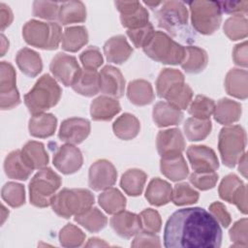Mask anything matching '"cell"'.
I'll use <instances>...</instances> for the list:
<instances>
[{"label": "cell", "instance_id": "15", "mask_svg": "<svg viewBox=\"0 0 248 248\" xmlns=\"http://www.w3.org/2000/svg\"><path fill=\"white\" fill-rule=\"evenodd\" d=\"M83 163L80 150L71 143L59 147L53 156L54 167L64 174H71L78 171Z\"/></svg>", "mask_w": 248, "mask_h": 248}, {"label": "cell", "instance_id": "10", "mask_svg": "<svg viewBox=\"0 0 248 248\" xmlns=\"http://www.w3.org/2000/svg\"><path fill=\"white\" fill-rule=\"evenodd\" d=\"M0 69V107L2 109H11L20 103L16 86V71L13 65L6 61L1 62Z\"/></svg>", "mask_w": 248, "mask_h": 248}, {"label": "cell", "instance_id": "36", "mask_svg": "<svg viewBox=\"0 0 248 248\" xmlns=\"http://www.w3.org/2000/svg\"><path fill=\"white\" fill-rule=\"evenodd\" d=\"M86 19V8L81 1L60 3L58 20L63 25L83 22Z\"/></svg>", "mask_w": 248, "mask_h": 248}, {"label": "cell", "instance_id": "29", "mask_svg": "<svg viewBox=\"0 0 248 248\" xmlns=\"http://www.w3.org/2000/svg\"><path fill=\"white\" fill-rule=\"evenodd\" d=\"M16 62L19 70L30 78L38 76L43 69V63L39 53L28 47L18 50L16 56Z\"/></svg>", "mask_w": 248, "mask_h": 248}, {"label": "cell", "instance_id": "50", "mask_svg": "<svg viewBox=\"0 0 248 248\" xmlns=\"http://www.w3.org/2000/svg\"><path fill=\"white\" fill-rule=\"evenodd\" d=\"M60 3L48 1H35L33 3V15L44 19L58 18Z\"/></svg>", "mask_w": 248, "mask_h": 248}, {"label": "cell", "instance_id": "52", "mask_svg": "<svg viewBox=\"0 0 248 248\" xmlns=\"http://www.w3.org/2000/svg\"><path fill=\"white\" fill-rule=\"evenodd\" d=\"M218 181V174L215 171L198 172L194 171L190 175V182L198 189L202 191L209 190L213 188Z\"/></svg>", "mask_w": 248, "mask_h": 248}, {"label": "cell", "instance_id": "44", "mask_svg": "<svg viewBox=\"0 0 248 248\" xmlns=\"http://www.w3.org/2000/svg\"><path fill=\"white\" fill-rule=\"evenodd\" d=\"M224 33L232 41L244 39L248 33V21L245 16H232L224 23Z\"/></svg>", "mask_w": 248, "mask_h": 248}, {"label": "cell", "instance_id": "57", "mask_svg": "<svg viewBox=\"0 0 248 248\" xmlns=\"http://www.w3.org/2000/svg\"><path fill=\"white\" fill-rule=\"evenodd\" d=\"M221 11L227 14H232L233 16H245L248 10V1H222L218 2Z\"/></svg>", "mask_w": 248, "mask_h": 248}, {"label": "cell", "instance_id": "56", "mask_svg": "<svg viewBox=\"0 0 248 248\" xmlns=\"http://www.w3.org/2000/svg\"><path fill=\"white\" fill-rule=\"evenodd\" d=\"M209 212L224 228L229 227L231 224V215L223 203L219 202L211 203L209 205Z\"/></svg>", "mask_w": 248, "mask_h": 248}, {"label": "cell", "instance_id": "63", "mask_svg": "<svg viewBox=\"0 0 248 248\" xmlns=\"http://www.w3.org/2000/svg\"><path fill=\"white\" fill-rule=\"evenodd\" d=\"M6 211V208L4 207V205H2V223H4V221H5V219L8 217V216H6L5 214H4V212Z\"/></svg>", "mask_w": 248, "mask_h": 248}, {"label": "cell", "instance_id": "33", "mask_svg": "<svg viewBox=\"0 0 248 248\" xmlns=\"http://www.w3.org/2000/svg\"><path fill=\"white\" fill-rule=\"evenodd\" d=\"M208 57L205 50L198 46H186L185 56L180 63L182 69L189 74H198L207 65Z\"/></svg>", "mask_w": 248, "mask_h": 248}, {"label": "cell", "instance_id": "13", "mask_svg": "<svg viewBox=\"0 0 248 248\" xmlns=\"http://www.w3.org/2000/svg\"><path fill=\"white\" fill-rule=\"evenodd\" d=\"M117 171L114 166L108 160L101 159L94 162L88 173V185L94 191L110 188L116 181Z\"/></svg>", "mask_w": 248, "mask_h": 248}, {"label": "cell", "instance_id": "49", "mask_svg": "<svg viewBox=\"0 0 248 248\" xmlns=\"http://www.w3.org/2000/svg\"><path fill=\"white\" fill-rule=\"evenodd\" d=\"M139 216L140 219L141 230L143 232L151 233H156L160 232L162 220L160 214L156 210L152 208H147L141 211Z\"/></svg>", "mask_w": 248, "mask_h": 248}, {"label": "cell", "instance_id": "30", "mask_svg": "<svg viewBox=\"0 0 248 248\" xmlns=\"http://www.w3.org/2000/svg\"><path fill=\"white\" fill-rule=\"evenodd\" d=\"M241 105L228 98H223L215 105L214 119L223 125H230L239 120L241 116Z\"/></svg>", "mask_w": 248, "mask_h": 248}, {"label": "cell", "instance_id": "14", "mask_svg": "<svg viewBox=\"0 0 248 248\" xmlns=\"http://www.w3.org/2000/svg\"><path fill=\"white\" fill-rule=\"evenodd\" d=\"M115 6L120 12L122 25L128 29L139 28L149 22L148 12L140 2L116 1Z\"/></svg>", "mask_w": 248, "mask_h": 248}, {"label": "cell", "instance_id": "58", "mask_svg": "<svg viewBox=\"0 0 248 248\" xmlns=\"http://www.w3.org/2000/svg\"><path fill=\"white\" fill-rule=\"evenodd\" d=\"M247 48H248V45L246 41L234 46L232 51V58L236 65L241 67H247V62H248Z\"/></svg>", "mask_w": 248, "mask_h": 248}, {"label": "cell", "instance_id": "6", "mask_svg": "<svg viewBox=\"0 0 248 248\" xmlns=\"http://www.w3.org/2000/svg\"><path fill=\"white\" fill-rule=\"evenodd\" d=\"M61 186L60 176L49 168L39 170L29 183L30 202L37 207L51 205L56 191Z\"/></svg>", "mask_w": 248, "mask_h": 248}, {"label": "cell", "instance_id": "54", "mask_svg": "<svg viewBox=\"0 0 248 248\" xmlns=\"http://www.w3.org/2000/svg\"><path fill=\"white\" fill-rule=\"evenodd\" d=\"M247 225L248 221L246 218L238 220L233 224L230 230V237L234 243L232 246L235 247H247L248 246V235H247Z\"/></svg>", "mask_w": 248, "mask_h": 248}, {"label": "cell", "instance_id": "24", "mask_svg": "<svg viewBox=\"0 0 248 248\" xmlns=\"http://www.w3.org/2000/svg\"><path fill=\"white\" fill-rule=\"evenodd\" d=\"M225 88L228 94L245 100L248 96V74L246 70L231 69L225 78Z\"/></svg>", "mask_w": 248, "mask_h": 248}, {"label": "cell", "instance_id": "38", "mask_svg": "<svg viewBox=\"0 0 248 248\" xmlns=\"http://www.w3.org/2000/svg\"><path fill=\"white\" fill-rule=\"evenodd\" d=\"M146 173L139 169H131L125 171L120 180V186L129 196H139L142 193Z\"/></svg>", "mask_w": 248, "mask_h": 248}, {"label": "cell", "instance_id": "59", "mask_svg": "<svg viewBox=\"0 0 248 248\" xmlns=\"http://www.w3.org/2000/svg\"><path fill=\"white\" fill-rule=\"evenodd\" d=\"M13 21V13L9 6L4 3H0V25L1 30L8 27Z\"/></svg>", "mask_w": 248, "mask_h": 248}, {"label": "cell", "instance_id": "61", "mask_svg": "<svg viewBox=\"0 0 248 248\" xmlns=\"http://www.w3.org/2000/svg\"><path fill=\"white\" fill-rule=\"evenodd\" d=\"M85 246L86 247H102V246H108V244L97 237H91L88 240V242L85 244Z\"/></svg>", "mask_w": 248, "mask_h": 248}, {"label": "cell", "instance_id": "47", "mask_svg": "<svg viewBox=\"0 0 248 248\" xmlns=\"http://www.w3.org/2000/svg\"><path fill=\"white\" fill-rule=\"evenodd\" d=\"M199 193L187 183H178L171 193V201L175 205H185L197 202Z\"/></svg>", "mask_w": 248, "mask_h": 248}, {"label": "cell", "instance_id": "9", "mask_svg": "<svg viewBox=\"0 0 248 248\" xmlns=\"http://www.w3.org/2000/svg\"><path fill=\"white\" fill-rule=\"evenodd\" d=\"M156 11L158 25L174 37H180L188 26V11L180 1L162 2Z\"/></svg>", "mask_w": 248, "mask_h": 248}, {"label": "cell", "instance_id": "8", "mask_svg": "<svg viewBox=\"0 0 248 248\" xmlns=\"http://www.w3.org/2000/svg\"><path fill=\"white\" fill-rule=\"evenodd\" d=\"M189 6L192 25L196 31L203 35H210L219 28L222 11L218 2L192 1Z\"/></svg>", "mask_w": 248, "mask_h": 248}, {"label": "cell", "instance_id": "51", "mask_svg": "<svg viewBox=\"0 0 248 248\" xmlns=\"http://www.w3.org/2000/svg\"><path fill=\"white\" fill-rule=\"evenodd\" d=\"M154 33L155 31L153 25L150 22H148L144 26L127 30V35L129 36L130 40L132 41L136 47L145 46L152 38Z\"/></svg>", "mask_w": 248, "mask_h": 248}, {"label": "cell", "instance_id": "45", "mask_svg": "<svg viewBox=\"0 0 248 248\" xmlns=\"http://www.w3.org/2000/svg\"><path fill=\"white\" fill-rule=\"evenodd\" d=\"M215 103L212 99L203 95H197L194 101H191L188 111L193 117L200 119H209L214 112Z\"/></svg>", "mask_w": 248, "mask_h": 248}, {"label": "cell", "instance_id": "40", "mask_svg": "<svg viewBox=\"0 0 248 248\" xmlns=\"http://www.w3.org/2000/svg\"><path fill=\"white\" fill-rule=\"evenodd\" d=\"M75 221L91 232H100L108 223L107 217L97 207H90L86 211L76 215Z\"/></svg>", "mask_w": 248, "mask_h": 248}, {"label": "cell", "instance_id": "28", "mask_svg": "<svg viewBox=\"0 0 248 248\" xmlns=\"http://www.w3.org/2000/svg\"><path fill=\"white\" fill-rule=\"evenodd\" d=\"M57 119L51 113H39L33 115L29 120V133L35 138H48L55 132Z\"/></svg>", "mask_w": 248, "mask_h": 248}, {"label": "cell", "instance_id": "27", "mask_svg": "<svg viewBox=\"0 0 248 248\" xmlns=\"http://www.w3.org/2000/svg\"><path fill=\"white\" fill-rule=\"evenodd\" d=\"M72 88L77 93L86 97L96 95L100 91V74L97 70L81 69Z\"/></svg>", "mask_w": 248, "mask_h": 248}, {"label": "cell", "instance_id": "16", "mask_svg": "<svg viewBox=\"0 0 248 248\" xmlns=\"http://www.w3.org/2000/svg\"><path fill=\"white\" fill-rule=\"evenodd\" d=\"M187 157L195 171H215L219 168V161L214 150L205 145L189 146L187 149Z\"/></svg>", "mask_w": 248, "mask_h": 248}, {"label": "cell", "instance_id": "1", "mask_svg": "<svg viewBox=\"0 0 248 248\" xmlns=\"http://www.w3.org/2000/svg\"><path fill=\"white\" fill-rule=\"evenodd\" d=\"M221 241L222 230L217 220L202 207L173 212L164 230L167 248H218Z\"/></svg>", "mask_w": 248, "mask_h": 248}, {"label": "cell", "instance_id": "62", "mask_svg": "<svg viewBox=\"0 0 248 248\" xmlns=\"http://www.w3.org/2000/svg\"><path fill=\"white\" fill-rule=\"evenodd\" d=\"M1 56H3L6 50L9 48V42L3 34H1Z\"/></svg>", "mask_w": 248, "mask_h": 248}, {"label": "cell", "instance_id": "48", "mask_svg": "<svg viewBox=\"0 0 248 248\" xmlns=\"http://www.w3.org/2000/svg\"><path fill=\"white\" fill-rule=\"evenodd\" d=\"M85 234L73 224L66 225L59 232L60 244L64 247H78L82 245Z\"/></svg>", "mask_w": 248, "mask_h": 248}, {"label": "cell", "instance_id": "4", "mask_svg": "<svg viewBox=\"0 0 248 248\" xmlns=\"http://www.w3.org/2000/svg\"><path fill=\"white\" fill-rule=\"evenodd\" d=\"M22 36L30 46L52 50L58 47L62 40V31L58 23L31 19L24 24Z\"/></svg>", "mask_w": 248, "mask_h": 248}, {"label": "cell", "instance_id": "37", "mask_svg": "<svg viewBox=\"0 0 248 248\" xmlns=\"http://www.w3.org/2000/svg\"><path fill=\"white\" fill-rule=\"evenodd\" d=\"M22 155L33 169H44L48 163V155L42 142L30 140L22 147Z\"/></svg>", "mask_w": 248, "mask_h": 248}, {"label": "cell", "instance_id": "18", "mask_svg": "<svg viewBox=\"0 0 248 248\" xmlns=\"http://www.w3.org/2000/svg\"><path fill=\"white\" fill-rule=\"evenodd\" d=\"M157 150L161 157L181 154L185 148V140L179 129L160 131L156 140Z\"/></svg>", "mask_w": 248, "mask_h": 248}, {"label": "cell", "instance_id": "42", "mask_svg": "<svg viewBox=\"0 0 248 248\" xmlns=\"http://www.w3.org/2000/svg\"><path fill=\"white\" fill-rule=\"evenodd\" d=\"M165 99L179 109H186L193 98V90L184 82L173 85L165 95Z\"/></svg>", "mask_w": 248, "mask_h": 248}, {"label": "cell", "instance_id": "31", "mask_svg": "<svg viewBox=\"0 0 248 248\" xmlns=\"http://www.w3.org/2000/svg\"><path fill=\"white\" fill-rule=\"evenodd\" d=\"M127 96L136 106H146L154 100V92L150 82L144 79H135L128 84Z\"/></svg>", "mask_w": 248, "mask_h": 248}, {"label": "cell", "instance_id": "39", "mask_svg": "<svg viewBox=\"0 0 248 248\" xmlns=\"http://www.w3.org/2000/svg\"><path fill=\"white\" fill-rule=\"evenodd\" d=\"M99 204L108 214H116L124 210L126 199L116 188H108L98 198Z\"/></svg>", "mask_w": 248, "mask_h": 248}, {"label": "cell", "instance_id": "26", "mask_svg": "<svg viewBox=\"0 0 248 248\" xmlns=\"http://www.w3.org/2000/svg\"><path fill=\"white\" fill-rule=\"evenodd\" d=\"M152 115L158 127L177 125L183 118L182 111L169 102H158L153 108Z\"/></svg>", "mask_w": 248, "mask_h": 248}, {"label": "cell", "instance_id": "7", "mask_svg": "<svg viewBox=\"0 0 248 248\" xmlns=\"http://www.w3.org/2000/svg\"><path fill=\"white\" fill-rule=\"evenodd\" d=\"M246 133L239 125L224 127L219 133L218 149L224 165L233 168L244 154Z\"/></svg>", "mask_w": 248, "mask_h": 248}, {"label": "cell", "instance_id": "32", "mask_svg": "<svg viewBox=\"0 0 248 248\" xmlns=\"http://www.w3.org/2000/svg\"><path fill=\"white\" fill-rule=\"evenodd\" d=\"M171 193L172 188L170 183L157 177L149 182L145 192V198L149 203L155 206H161L171 200Z\"/></svg>", "mask_w": 248, "mask_h": 248}, {"label": "cell", "instance_id": "19", "mask_svg": "<svg viewBox=\"0 0 248 248\" xmlns=\"http://www.w3.org/2000/svg\"><path fill=\"white\" fill-rule=\"evenodd\" d=\"M100 74V90L110 97L120 98L124 94L125 79L121 72L110 65L105 66Z\"/></svg>", "mask_w": 248, "mask_h": 248}, {"label": "cell", "instance_id": "43", "mask_svg": "<svg viewBox=\"0 0 248 248\" xmlns=\"http://www.w3.org/2000/svg\"><path fill=\"white\" fill-rule=\"evenodd\" d=\"M184 82V75L176 70L166 68L163 69L156 80V90L159 97L164 98L167 92L175 84Z\"/></svg>", "mask_w": 248, "mask_h": 248}, {"label": "cell", "instance_id": "2", "mask_svg": "<svg viewBox=\"0 0 248 248\" xmlns=\"http://www.w3.org/2000/svg\"><path fill=\"white\" fill-rule=\"evenodd\" d=\"M62 90L56 80L48 74H45L25 94L24 104L33 115L43 113L59 102Z\"/></svg>", "mask_w": 248, "mask_h": 248}, {"label": "cell", "instance_id": "5", "mask_svg": "<svg viewBox=\"0 0 248 248\" xmlns=\"http://www.w3.org/2000/svg\"><path fill=\"white\" fill-rule=\"evenodd\" d=\"M142 48L147 56L163 64H180L185 56V47L162 31H155Z\"/></svg>", "mask_w": 248, "mask_h": 248}, {"label": "cell", "instance_id": "20", "mask_svg": "<svg viewBox=\"0 0 248 248\" xmlns=\"http://www.w3.org/2000/svg\"><path fill=\"white\" fill-rule=\"evenodd\" d=\"M109 223L113 231L123 238H131L141 230L140 216L130 211L122 210L114 214Z\"/></svg>", "mask_w": 248, "mask_h": 248}, {"label": "cell", "instance_id": "41", "mask_svg": "<svg viewBox=\"0 0 248 248\" xmlns=\"http://www.w3.org/2000/svg\"><path fill=\"white\" fill-rule=\"evenodd\" d=\"M212 124L210 119L190 117L184 123V133L190 141L204 140L210 134Z\"/></svg>", "mask_w": 248, "mask_h": 248}, {"label": "cell", "instance_id": "55", "mask_svg": "<svg viewBox=\"0 0 248 248\" xmlns=\"http://www.w3.org/2000/svg\"><path fill=\"white\" fill-rule=\"evenodd\" d=\"M132 247H160V239L155 233L143 232H139L133 240Z\"/></svg>", "mask_w": 248, "mask_h": 248}, {"label": "cell", "instance_id": "21", "mask_svg": "<svg viewBox=\"0 0 248 248\" xmlns=\"http://www.w3.org/2000/svg\"><path fill=\"white\" fill-rule=\"evenodd\" d=\"M133 49L123 35L113 36L104 45V53L108 62L122 64L131 56Z\"/></svg>", "mask_w": 248, "mask_h": 248}, {"label": "cell", "instance_id": "3", "mask_svg": "<svg viewBox=\"0 0 248 248\" xmlns=\"http://www.w3.org/2000/svg\"><path fill=\"white\" fill-rule=\"evenodd\" d=\"M94 203L93 194L86 189L64 188L52 199L51 206L53 211L60 217L70 218L78 215Z\"/></svg>", "mask_w": 248, "mask_h": 248}, {"label": "cell", "instance_id": "22", "mask_svg": "<svg viewBox=\"0 0 248 248\" xmlns=\"http://www.w3.org/2000/svg\"><path fill=\"white\" fill-rule=\"evenodd\" d=\"M5 173L9 178L17 180H26L33 169L24 159L21 150H15L8 154L4 162Z\"/></svg>", "mask_w": 248, "mask_h": 248}, {"label": "cell", "instance_id": "11", "mask_svg": "<svg viewBox=\"0 0 248 248\" xmlns=\"http://www.w3.org/2000/svg\"><path fill=\"white\" fill-rule=\"evenodd\" d=\"M218 191L222 200L235 204L242 213H247V187L235 174L225 176Z\"/></svg>", "mask_w": 248, "mask_h": 248}, {"label": "cell", "instance_id": "53", "mask_svg": "<svg viewBox=\"0 0 248 248\" xmlns=\"http://www.w3.org/2000/svg\"><path fill=\"white\" fill-rule=\"evenodd\" d=\"M79 59L84 69L97 70L103 64V56L97 46H90L79 55Z\"/></svg>", "mask_w": 248, "mask_h": 248}, {"label": "cell", "instance_id": "25", "mask_svg": "<svg viewBox=\"0 0 248 248\" xmlns=\"http://www.w3.org/2000/svg\"><path fill=\"white\" fill-rule=\"evenodd\" d=\"M161 172L172 181L183 180L189 173L188 166L182 154L161 157Z\"/></svg>", "mask_w": 248, "mask_h": 248}, {"label": "cell", "instance_id": "35", "mask_svg": "<svg viewBox=\"0 0 248 248\" xmlns=\"http://www.w3.org/2000/svg\"><path fill=\"white\" fill-rule=\"evenodd\" d=\"M140 124L139 119L131 113H123L113 123L114 135L124 140L136 138L140 132Z\"/></svg>", "mask_w": 248, "mask_h": 248}, {"label": "cell", "instance_id": "23", "mask_svg": "<svg viewBox=\"0 0 248 248\" xmlns=\"http://www.w3.org/2000/svg\"><path fill=\"white\" fill-rule=\"evenodd\" d=\"M120 104L115 98L99 96L90 106L91 117L96 121H108L112 119L120 111Z\"/></svg>", "mask_w": 248, "mask_h": 248}, {"label": "cell", "instance_id": "46", "mask_svg": "<svg viewBox=\"0 0 248 248\" xmlns=\"http://www.w3.org/2000/svg\"><path fill=\"white\" fill-rule=\"evenodd\" d=\"M1 196L10 206L19 207L25 202L24 186L16 182H8L3 186Z\"/></svg>", "mask_w": 248, "mask_h": 248}, {"label": "cell", "instance_id": "12", "mask_svg": "<svg viewBox=\"0 0 248 248\" xmlns=\"http://www.w3.org/2000/svg\"><path fill=\"white\" fill-rule=\"evenodd\" d=\"M49 70L65 86H72L81 71L76 57L63 52L57 53L52 58Z\"/></svg>", "mask_w": 248, "mask_h": 248}, {"label": "cell", "instance_id": "17", "mask_svg": "<svg viewBox=\"0 0 248 248\" xmlns=\"http://www.w3.org/2000/svg\"><path fill=\"white\" fill-rule=\"evenodd\" d=\"M90 129V122L87 119L72 117L61 123L58 137L67 143L78 144L88 137Z\"/></svg>", "mask_w": 248, "mask_h": 248}, {"label": "cell", "instance_id": "34", "mask_svg": "<svg viewBox=\"0 0 248 248\" xmlns=\"http://www.w3.org/2000/svg\"><path fill=\"white\" fill-rule=\"evenodd\" d=\"M62 48L66 51L76 52L79 50L88 42V33L84 26L67 27L61 40Z\"/></svg>", "mask_w": 248, "mask_h": 248}, {"label": "cell", "instance_id": "60", "mask_svg": "<svg viewBox=\"0 0 248 248\" xmlns=\"http://www.w3.org/2000/svg\"><path fill=\"white\" fill-rule=\"evenodd\" d=\"M238 170L244 177H247V154L244 153L238 160Z\"/></svg>", "mask_w": 248, "mask_h": 248}]
</instances>
